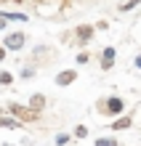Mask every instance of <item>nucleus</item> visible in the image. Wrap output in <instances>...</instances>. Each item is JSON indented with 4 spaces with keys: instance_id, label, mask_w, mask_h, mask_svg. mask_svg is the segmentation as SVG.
<instances>
[{
    "instance_id": "1",
    "label": "nucleus",
    "mask_w": 141,
    "mask_h": 146,
    "mask_svg": "<svg viewBox=\"0 0 141 146\" xmlns=\"http://www.w3.org/2000/svg\"><path fill=\"white\" fill-rule=\"evenodd\" d=\"M8 109H11V114H13L16 119H19V122H21V119H24V122H35V119H40V111H35V109H29V106L11 104Z\"/></svg>"
},
{
    "instance_id": "2",
    "label": "nucleus",
    "mask_w": 141,
    "mask_h": 146,
    "mask_svg": "<svg viewBox=\"0 0 141 146\" xmlns=\"http://www.w3.org/2000/svg\"><path fill=\"white\" fill-rule=\"evenodd\" d=\"M3 42H5V48H8V50H21V48H24V42H27V37H24V32H13V35H8Z\"/></svg>"
},
{
    "instance_id": "3",
    "label": "nucleus",
    "mask_w": 141,
    "mask_h": 146,
    "mask_svg": "<svg viewBox=\"0 0 141 146\" xmlns=\"http://www.w3.org/2000/svg\"><path fill=\"white\" fill-rule=\"evenodd\" d=\"M77 80V72L75 69H67V72H59L56 74V85H59V88H67V85H72Z\"/></svg>"
},
{
    "instance_id": "4",
    "label": "nucleus",
    "mask_w": 141,
    "mask_h": 146,
    "mask_svg": "<svg viewBox=\"0 0 141 146\" xmlns=\"http://www.w3.org/2000/svg\"><path fill=\"white\" fill-rule=\"evenodd\" d=\"M122 109H125V104H122V98H117V96H112L107 104H104V111H109V114H120Z\"/></svg>"
},
{
    "instance_id": "5",
    "label": "nucleus",
    "mask_w": 141,
    "mask_h": 146,
    "mask_svg": "<svg viewBox=\"0 0 141 146\" xmlns=\"http://www.w3.org/2000/svg\"><path fill=\"white\" fill-rule=\"evenodd\" d=\"M112 61H114V48H104V53H101V69H112Z\"/></svg>"
},
{
    "instance_id": "6",
    "label": "nucleus",
    "mask_w": 141,
    "mask_h": 146,
    "mask_svg": "<svg viewBox=\"0 0 141 146\" xmlns=\"http://www.w3.org/2000/svg\"><path fill=\"white\" fill-rule=\"evenodd\" d=\"M0 127H5V130H16V127H21V122L16 117H3V114H0Z\"/></svg>"
},
{
    "instance_id": "7",
    "label": "nucleus",
    "mask_w": 141,
    "mask_h": 146,
    "mask_svg": "<svg viewBox=\"0 0 141 146\" xmlns=\"http://www.w3.org/2000/svg\"><path fill=\"white\" fill-rule=\"evenodd\" d=\"M43 106H45V96H43V93H35V96L29 98V109H35V111H40Z\"/></svg>"
},
{
    "instance_id": "8",
    "label": "nucleus",
    "mask_w": 141,
    "mask_h": 146,
    "mask_svg": "<svg viewBox=\"0 0 141 146\" xmlns=\"http://www.w3.org/2000/svg\"><path fill=\"white\" fill-rule=\"evenodd\" d=\"M77 37H80V42H88V40L93 37V27H85V24L77 27Z\"/></svg>"
},
{
    "instance_id": "9",
    "label": "nucleus",
    "mask_w": 141,
    "mask_h": 146,
    "mask_svg": "<svg viewBox=\"0 0 141 146\" xmlns=\"http://www.w3.org/2000/svg\"><path fill=\"white\" fill-rule=\"evenodd\" d=\"M112 127H114V130H125V127H130V117H120V119H114Z\"/></svg>"
},
{
    "instance_id": "10",
    "label": "nucleus",
    "mask_w": 141,
    "mask_h": 146,
    "mask_svg": "<svg viewBox=\"0 0 141 146\" xmlns=\"http://www.w3.org/2000/svg\"><path fill=\"white\" fill-rule=\"evenodd\" d=\"M96 146H117L114 138H96Z\"/></svg>"
},
{
    "instance_id": "11",
    "label": "nucleus",
    "mask_w": 141,
    "mask_h": 146,
    "mask_svg": "<svg viewBox=\"0 0 141 146\" xmlns=\"http://www.w3.org/2000/svg\"><path fill=\"white\" fill-rule=\"evenodd\" d=\"M85 135H88V127L85 125H77L75 127V138H85Z\"/></svg>"
},
{
    "instance_id": "12",
    "label": "nucleus",
    "mask_w": 141,
    "mask_h": 146,
    "mask_svg": "<svg viewBox=\"0 0 141 146\" xmlns=\"http://www.w3.org/2000/svg\"><path fill=\"white\" fill-rule=\"evenodd\" d=\"M11 80H13V77L8 72H0V85H11Z\"/></svg>"
},
{
    "instance_id": "13",
    "label": "nucleus",
    "mask_w": 141,
    "mask_h": 146,
    "mask_svg": "<svg viewBox=\"0 0 141 146\" xmlns=\"http://www.w3.org/2000/svg\"><path fill=\"white\" fill-rule=\"evenodd\" d=\"M138 3H141V0H128V3L122 5V11H130V8H133V5H138Z\"/></svg>"
},
{
    "instance_id": "14",
    "label": "nucleus",
    "mask_w": 141,
    "mask_h": 146,
    "mask_svg": "<svg viewBox=\"0 0 141 146\" xmlns=\"http://www.w3.org/2000/svg\"><path fill=\"white\" fill-rule=\"evenodd\" d=\"M67 141H69V135H64V133L56 135V143H59V146H61V143H67Z\"/></svg>"
},
{
    "instance_id": "15",
    "label": "nucleus",
    "mask_w": 141,
    "mask_h": 146,
    "mask_svg": "<svg viewBox=\"0 0 141 146\" xmlns=\"http://www.w3.org/2000/svg\"><path fill=\"white\" fill-rule=\"evenodd\" d=\"M3 58H5V48H0V61H3Z\"/></svg>"
},
{
    "instance_id": "16",
    "label": "nucleus",
    "mask_w": 141,
    "mask_h": 146,
    "mask_svg": "<svg viewBox=\"0 0 141 146\" xmlns=\"http://www.w3.org/2000/svg\"><path fill=\"white\" fill-rule=\"evenodd\" d=\"M5 27V19H3V16H0V29H3Z\"/></svg>"
},
{
    "instance_id": "17",
    "label": "nucleus",
    "mask_w": 141,
    "mask_h": 146,
    "mask_svg": "<svg viewBox=\"0 0 141 146\" xmlns=\"http://www.w3.org/2000/svg\"><path fill=\"white\" fill-rule=\"evenodd\" d=\"M136 66H138V69H141V56H138V58H136Z\"/></svg>"
},
{
    "instance_id": "18",
    "label": "nucleus",
    "mask_w": 141,
    "mask_h": 146,
    "mask_svg": "<svg viewBox=\"0 0 141 146\" xmlns=\"http://www.w3.org/2000/svg\"><path fill=\"white\" fill-rule=\"evenodd\" d=\"M0 114H3V106H0Z\"/></svg>"
},
{
    "instance_id": "19",
    "label": "nucleus",
    "mask_w": 141,
    "mask_h": 146,
    "mask_svg": "<svg viewBox=\"0 0 141 146\" xmlns=\"http://www.w3.org/2000/svg\"><path fill=\"white\" fill-rule=\"evenodd\" d=\"M35 3H43V0H35Z\"/></svg>"
}]
</instances>
